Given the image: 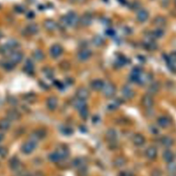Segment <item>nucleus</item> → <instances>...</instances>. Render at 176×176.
Returning a JSON list of instances; mask_svg holds the SVG:
<instances>
[{
  "instance_id": "1",
  "label": "nucleus",
  "mask_w": 176,
  "mask_h": 176,
  "mask_svg": "<svg viewBox=\"0 0 176 176\" xmlns=\"http://www.w3.org/2000/svg\"><path fill=\"white\" fill-rule=\"evenodd\" d=\"M80 19L78 17V15L74 12H70L69 13H67V15L63 17L61 20H60V22L62 24L63 26H77L78 23H79Z\"/></svg>"
},
{
  "instance_id": "2",
  "label": "nucleus",
  "mask_w": 176,
  "mask_h": 176,
  "mask_svg": "<svg viewBox=\"0 0 176 176\" xmlns=\"http://www.w3.org/2000/svg\"><path fill=\"white\" fill-rule=\"evenodd\" d=\"M36 147V142L31 140L26 142L22 146L21 150L24 154H30L35 150Z\"/></svg>"
},
{
  "instance_id": "3",
  "label": "nucleus",
  "mask_w": 176,
  "mask_h": 176,
  "mask_svg": "<svg viewBox=\"0 0 176 176\" xmlns=\"http://www.w3.org/2000/svg\"><path fill=\"white\" fill-rule=\"evenodd\" d=\"M102 92H103L104 95L108 98H111V97L114 96L116 93V88L114 84L111 83H108L105 84V85L102 88Z\"/></svg>"
},
{
  "instance_id": "4",
  "label": "nucleus",
  "mask_w": 176,
  "mask_h": 176,
  "mask_svg": "<svg viewBox=\"0 0 176 176\" xmlns=\"http://www.w3.org/2000/svg\"><path fill=\"white\" fill-rule=\"evenodd\" d=\"M166 61L169 69L173 72H176V52H173L169 56H168Z\"/></svg>"
},
{
  "instance_id": "5",
  "label": "nucleus",
  "mask_w": 176,
  "mask_h": 176,
  "mask_svg": "<svg viewBox=\"0 0 176 176\" xmlns=\"http://www.w3.org/2000/svg\"><path fill=\"white\" fill-rule=\"evenodd\" d=\"M23 54L19 51H12L9 55V59L15 65L19 64L23 59Z\"/></svg>"
},
{
  "instance_id": "6",
  "label": "nucleus",
  "mask_w": 176,
  "mask_h": 176,
  "mask_svg": "<svg viewBox=\"0 0 176 176\" xmlns=\"http://www.w3.org/2000/svg\"><path fill=\"white\" fill-rule=\"evenodd\" d=\"M91 52L90 50L84 48L83 50H81L78 53V59L81 61H85L87 60H88L90 59V57H91Z\"/></svg>"
},
{
  "instance_id": "7",
  "label": "nucleus",
  "mask_w": 176,
  "mask_h": 176,
  "mask_svg": "<svg viewBox=\"0 0 176 176\" xmlns=\"http://www.w3.org/2000/svg\"><path fill=\"white\" fill-rule=\"evenodd\" d=\"M154 98L152 97V95L149 94H146L143 97V99H142V103H143V106L146 108H151V107H153L154 105Z\"/></svg>"
},
{
  "instance_id": "8",
  "label": "nucleus",
  "mask_w": 176,
  "mask_h": 176,
  "mask_svg": "<svg viewBox=\"0 0 176 176\" xmlns=\"http://www.w3.org/2000/svg\"><path fill=\"white\" fill-rule=\"evenodd\" d=\"M46 131L43 129H36L35 132H33V139L32 140H35V141H37V140H40L43 139L46 136Z\"/></svg>"
},
{
  "instance_id": "9",
  "label": "nucleus",
  "mask_w": 176,
  "mask_h": 176,
  "mask_svg": "<svg viewBox=\"0 0 176 176\" xmlns=\"http://www.w3.org/2000/svg\"><path fill=\"white\" fill-rule=\"evenodd\" d=\"M63 52L62 47L59 44L52 46L50 49V54L53 58H58L61 55Z\"/></svg>"
},
{
  "instance_id": "10",
  "label": "nucleus",
  "mask_w": 176,
  "mask_h": 176,
  "mask_svg": "<svg viewBox=\"0 0 176 176\" xmlns=\"http://www.w3.org/2000/svg\"><path fill=\"white\" fill-rule=\"evenodd\" d=\"M144 46L148 50H155L157 48V44L156 43V42L153 39L149 37V36L146 39V41L144 42Z\"/></svg>"
},
{
  "instance_id": "11",
  "label": "nucleus",
  "mask_w": 176,
  "mask_h": 176,
  "mask_svg": "<svg viewBox=\"0 0 176 176\" xmlns=\"http://www.w3.org/2000/svg\"><path fill=\"white\" fill-rule=\"evenodd\" d=\"M77 96L78 99L86 101L90 96V91L86 88H80L77 91Z\"/></svg>"
},
{
  "instance_id": "12",
  "label": "nucleus",
  "mask_w": 176,
  "mask_h": 176,
  "mask_svg": "<svg viewBox=\"0 0 176 176\" xmlns=\"http://www.w3.org/2000/svg\"><path fill=\"white\" fill-rule=\"evenodd\" d=\"M145 155L147 157L149 160H154L156 158L157 156V149L154 147H149L145 151Z\"/></svg>"
},
{
  "instance_id": "13",
  "label": "nucleus",
  "mask_w": 176,
  "mask_h": 176,
  "mask_svg": "<svg viewBox=\"0 0 176 176\" xmlns=\"http://www.w3.org/2000/svg\"><path fill=\"white\" fill-rule=\"evenodd\" d=\"M7 119L10 121H15L19 119L20 114L16 109H10L7 112Z\"/></svg>"
},
{
  "instance_id": "14",
  "label": "nucleus",
  "mask_w": 176,
  "mask_h": 176,
  "mask_svg": "<svg viewBox=\"0 0 176 176\" xmlns=\"http://www.w3.org/2000/svg\"><path fill=\"white\" fill-rule=\"evenodd\" d=\"M104 85H105L104 82L101 79L94 80L90 84L91 88L92 89V90H94V91L102 90V88H103Z\"/></svg>"
},
{
  "instance_id": "15",
  "label": "nucleus",
  "mask_w": 176,
  "mask_h": 176,
  "mask_svg": "<svg viewBox=\"0 0 176 176\" xmlns=\"http://www.w3.org/2000/svg\"><path fill=\"white\" fill-rule=\"evenodd\" d=\"M132 141L135 145L140 147L143 145L144 143H145V138L140 133H136V134L133 136Z\"/></svg>"
},
{
  "instance_id": "16",
  "label": "nucleus",
  "mask_w": 176,
  "mask_h": 176,
  "mask_svg": "<svg viewBox=\"0 0 176 176\" xmlns=\"http://www.w3.org/2000/svg\"><path fill=\"white\" fill-rule=\"evenodd\" d=\"M122 94L123 96L127 99L132 98L133 96H134V91L131 89L129 86L126 85L123 87L122 90Z\"/></svg>"
},
{
  "instance_id": "17",
  "label": "nucleus",
  "mask_w": 176,
  "mask_h": 176,
  "mask_svg": "<svg viewBox=\"0 0 176 176\" xmlns=\"http://www.w3.org/2000/svg\"><path fill=\"white\" fill-rule=\"evenodd\" d=\"M91 22H92V17H91V15L86 13L81 17L79 23L84 26H88L91 24Z\"/></svg>"
},
{
  "instance_id": "18",
  "label": "nucleus",
  "mask_w": 176,
  "mask_h": 176,
  "mask_svg": "<svg viewBox=\"0 0 176 176\" xmlns=\"http://www.w3.org/2000/svg\"><path fill=\"white\" fill-rule=\"evenodd\" d=\"M9 166L12 170L17 171L20 169L21 167H22V164H21V162L19 159L15 157L10 159L9 162Z\"/></svg>"
},
{
  "instance_id": "19",
  "label": "nucleus",
  "mask_w": 176,
  "mask_h": 176,
  "mask_svg": "<svg viewBox=\"0 0 176 176\" xmlns=\"http://www.w3.org/2000/svg\"><path fill=\"white\" fill-rule=\"evenodd\" d=\"M39 30V28L37 24L36 23H30L26 28V31L28 33V35H35L38 33Z\"/></svg>"
},
{
  "instance_id": "20",
  "label": "nucleus",
  "mask_w": 176,
  "mask_h": 176,
  "mask_svg": "<svg viewBox=\"0 0 176 176\" xmlns=\"http://www.w3.org/2000/svg\"><path fill=\"white\" fill-rule=\"evenodd\" d=\"M47 107H48V108L52 111V110H54L55 109L57 108V105H58V101H57V98L56 97H54V96H52V97H50V98H48L47 100Z\"/></svg>"
},
{
  "instance_id": "21",
  "label": "nucleus",
  "mask_w": 176,
  "mask_h": 176,
  "mask_svg": "<svg viewBox=\"0 0 176 176\" xmlns=\"http://www.w3.org/2000/svg\"><path fill=\"white\" fill-rule=\"evenodd\" d=\"M137 19L138 22L141 23L145 22L149 18V13L146 10H140L138 12L137 14Z\"/></svg>"
},
{
  "instance_id": "22",
  "label": "nucleus",
  "mask_w": 176,
  "mask_h": 176,
  "mask_svg": "<svg viewBox=\"0 0 176 176\" xmlns=\"http://www.w3.org/2000/svg\"><path fill=\"white\" fill-rule=\"evenodd\" d=\"M162 158L167 163H171V162H173V159H174V154H173L171 151L167 149L162 154Z\"/></svg>"
},
{
  "instance_id": "23",
  "label": "nucleus",
  "mask_w": 176,
  "mask_h": 176,
  "mask_svg": "<svg viewBox=\"0 0 176 176\" xmlns=\"http://www.w3.org/2000/svg\"><path fill=\"white\" fill-rule=\"evenodd\" d=\"M154 23L157 28H162L166 25L167 20L163 17L157 16L154 19Z\"/></svg>"
},
{
  "instance_id": "24",
  "label": "nucleus",
  "mask_w": 176,
  "mask_h": 176,
  "mask_svg": "<svg viewBox=\"0 0 176 176\" xmlns=\"http://www.w3.org/2000/svg\"><path fill=\"white\" fill-rule=\"evenodd\" d=\"M106 138L110 143H114L117 138L116 131L114 129H109L106 133Z\"/></svg>"
},
{
  "instance_id": "25",
  "label": "nucleus",
  "mask_w": 176,
  "mask_h": 176,
  "mask_svg": "<svg viewBox=\"0 0 176 176\" xmlns=\"http://www.w3.org/2000/svg\"><path fill=\"white\" fill-rule=\"evenodd\" d=\"M44 27L49 31H53L57 28V24L54 20L48 19L44 22Z\"/></svg>"
},
{
  "instance_id": "26",
  "label": "nucleus",
  "mask_w": 176,
  "mask_h": 176,
  "mask_svg": "<svg viewBox=\"0 0 176 176\" xmlns=\"http://www.w3.org/2000/svg\"><path fill=\"white\" fill-rule=\"evenodd\" d=\"M157 124L162 128L167 127L170 124V120L167 116H161L157 119Z\"/></svg>"
},
{
  "instance_id": "27",
  "label": "nucleus",
  "mask_w": 176,
  "mask_h": 176,
  "mask_svg": "<svg viewBox=\"0 0 176 176\" xmlns=\"http://www.w3.org/2000/svg\"><path fill=\"white\" fill-rule=\"evenodd\" d=\"M159 90H160V84L157 82H154L149 85L148 89L149 91L148 94H151V95H152V94H156L158 92Z\"/></svg>"
},
{
  "instance_id": "28",
  "label": "nucleus",
  "mask_w": 176,
  "mask_h": 176,
  "mask_svg": "<svg viewBox=\"0 0 176 176\" xmlns=\"http://www.w3.org/2000/svg\"><path fill=\"white\" fill-rule=\"evenodd\" d=\"M160 143H161L162 145H163L164 147H171L173 144V140L170 137H168V136H164L161 138L160 140Z\"/></svg>"
},
{
  "instance_id": "29",
  "label": "nucleus",
  "mask_w": 176,
  "mask_h": 176,
  "mask_svg": "<svg viewBox=\"0 0 176 176\" xmlns=\"http://www.w3.org/2000/svg\"><path fill=\"white\" fill-rule=\"evenodd\" d=\"M23 71L28 74H32L34 73V65L31 61H27L23 67Z\"/></svg>"
},
{
  "instance_id": "30",
  "label": "nucleus",
  "mask_w": 176,
  "mask_h": 176,
  "mask_svg": "<svg viewBox=\"0 0 176 176\" xmlns=\"http://www.w3.org/2000/svg\"><path fill=\"white\" fill-rule=\"evenodd\" d=\"M10 127V120L6 119L0 120V130L1 131H6L9 129Z\"/></svg>"
},
{
  "instance_id": "31",
  "label": "nucleus",
  "mask_w": 176,
  "mask_h": 176,
  "mask_svg": "<svg viewBox=\"0 0 176 176\" xmlns=\"http://www.w3.org/2000/svg\"><path fill=\"white\" fill-rule=\"evenodd\" d=\"M92 43L95 46L100 47L103 45L104 43V39L102 36L99 35H96L94 36L92 39Z\"/></svg>"
},
{
  "instance_id": "32",
  "label": "nucleus",
  "mask_w": 176,
  "mask_h": 176,
  "mask_svg": "<svg viewBox=\"0 0 176 176\" xmlns=\"http://www.w3.org/2000/svg\"><path fill=\"white\" fill-rule=\"evenodd\" d=\"M48 158L50 160V161L52 162H54V163H56V162H59L60 160H61V156H59V154L57 153V151L54 152V153H52L49 155Z\"/></svg>"
},
{
  "instance_id": "33",
  "label": "nucleus",
  "mask_w": 176,
  "mask_h": 176,
  "mask_svg": "<svg viewBox=\"0 0 176 176\" xmlns=\"http://www.w3.org/2000/svg\"><path fill=\"white\" fill-rule=\"evenodd\" d=\"M74 105L76 108L78 109V110H80L81 109L84 108V107H87L85 101H83V100H81V99H78V98H77V100L74 101Z\"/></svg>"
},
{
  "instance_id": "34",
  "label": "nucleus",
  "mask_w": 176,
  "mask_h": 176,
  "mask_svg": "<svg viewBox=\"0 0 176 176\" xmlns=\"http://www.w3.org/2000/svg\"><path fill=\"white\" fill-rule=\"evenodd\" d=\"M33 56L34 57V59L38 61H42V60L44 59V57H45L43 52L41 50H35V52H34L33 54Z\"/></svg>"
},
{
  "instance_id": "35",
  "label": "nucleus",
  "mask_w": 176,
  "mask_h": 176,
  "mask_svg": "<svg viewBox=\"0 0 176 176\" xmlns=\"http://www.w3.org/2000/svg\"><path fill=\"white\" fill-rule=\"evenodd\" d=\"M6 46L12 51L14 49L17 48V47L19 46V44L16 40H15V39H10V40H9L6 43Z\"/></svg>"
},
{
  "instance_id": "36",
  "label": "nucleus",
  "mask_w": 176,
  "mask_h": 176,
  "mask_svg": "<svg viewBox=\"0 0 176 176\" xmlns=\"http://www.w3.org/2000/svg\"><path fill=\"white\" fill-rule=\"evenodd\" d=\"M57 152L59 154V156H61V159L66 158V157L69 156V151H68L67 149L66 148H64V147L59 148L57 151Z\"/></svg>"
},
{
  "instance_id": "37",
  "label": "nucleus",
  "mask_w": 176,
  "mask_h": 176,
  "mask_svg": "<svg viewBox=\"0 0 176 176\" xmlns=\"http://www.w3.org/2000/svg\"><path fill=\"white\" fill-rule=\"evenodd\" d=\"M114 163L115 166L117 167H123L125 164V160L122 157H119L115 159Z\"/></svg>"
},
{
  "instance_id": "38",
  "label": "nucleus",
  "mask_w": 176,
  "mask_h": 176,
  "mask_svg": "<svg viewBox=\"0 0 176 176\" xmlns=\"http://www.w3.org/2000/svg\"><path fill=\"white\" fill-rule=\"evenodd\" d=\"M12 51L10 50V48H8V47L5 45L4 46H2L0 48V53L3 55H5V56H9L10 54Z\"/></svg>"
},
{
  "instance_id": "39",
  "label": "nucleus",
  "mask_w": 176,
  "mask_h": 176,
  "mask_svg": "<svg viewBox=\"0 0 176 176\" xmlns=\"http://www.w3.org/2000/svg\"><path fill=\"white\" fill-rule=\"evenodd\" d=\"M79 114L81 117L83 119L86 120L88 118V115H89V112L88 108L86 107H84V108L81 109L79 110Z\"/></svg>"
},
{
  "instance_id": "40",
  "label": "nucleus",
  "mask_w": 176,
  "mask_h": 176,
  "mask_svg": "<svg viewBox=\"0 0 176 176\" xmlns=\"http://www.w3.org/2000/svg\"><path fill=\"white\" fill-rule=\"evenodd\" d=\"M3 67L7 70H11L15 67V64L10 61V60H8L7 61L4 62L3 64Z\"/></svg>"
},
{
  "instance_id": "41",
  "label": "nucleus",
  "mask_w": 176,
  "mask_h": 176,
  "mask_svg": "<svg viewBox=\"0 0 176 176\" xmlns=\"http://www.w3.org/2000/svg\"><path fill=\"white\" fill-rule=\"evenodd\" d=\"M73 165H74V167H78L80 169V168L84 167L83 165V161L81 158H77V159H75L74 161H73Z\"/></svg>"
},
{
  "instance_id": "42",
  "label": "nucleus",
  "mask_w": 176,
  "mask_h": 176,
  "mask_svg": "<svg viewBox=\"0 0 176 176\" xmlns=\"http://www.w3.org/2000/svg\"><path fill=\"white\" fill-rule=\"evenodd\" d=\"M25 98L29 102H33L36 101V96L33 94H28L25 96Z\"/></svg>"
},
{
  "instance_id": "43",
  "label": "nucleus",
  "mask_w": 176,
  "mask_h": 176,
  "mask_svg": "<svg viewBox=\"0 0 176 176\" xmlns=\"http://www.w3.org/2000/svg\"><path fill=\"white\" fill-rule=\"evenodd\" d=\"M62 133L65 135H71L73 133L72 129L69 127H64L61 129Z\"/></svg>"
},
{
  "instance_id": "44",
  "label": "nucleus",
  "mask_w": 176,
  "mask_h": 176,
  "mask_svg": "<svg viewBox=\"0 0 176 176\" xmlns=\"http://www.w3.org/2000/svg\"><path fill=\"white\" fill-rule=\"evenodd\" d=\"M120 105V102L116 101L112 102V103H110L108 105V109L110 110H114L118 108V107Z\"/></svg>"
},
{
  "instance_id": "45",
  "label": "nucleus",
  "mask_w": 176,
  "mask_h": 176,
  "mask_svg": "<svg viewBox=\"0 0 176 176\" xmlns=\"http://www.w3.org/2000/svg\"><path fill=\"white\" fill-rule=\"evenodd\" d=\"M116 63L118 65H119V66H123V65H124L126 63H127V60H126L125 57H120L117 59Z\"/></svg>"
},
{
  "instance_id": "46",
  "label": "nucleus",
  "mask_w": 176,
  "mask_h": 176,
  "mask_svg": "<svg viewBox=\"0 0 176 176\" xmlns=\"http://www.w3.org/2000/svg\"><path fill=\"white\" fill-rule=\"evenodd\" d=\"M15 11L18 13H22L25 12L26 8L22 6V5H17V6L15 7Z\"/></svg>"
},
{
  "instance_id": "47",
  "label": "nucleus",
  "mask_w": 176,
  "mask_h": 176,
  "mask_svg": "<svg viewBox=\"0 0 176 176\" xmlns=\"http://www.w3.org/2000/svg\"><path fill=\"white\" fill-rule=\"evenodd\" d=\"M8 149L4 147H0V157H4L7 156Z\"/></svg>"
},
{
  "instance_id": "48",
  "label": "nucleus",
  "mask_w": 176,
  "mask_h": 176,
  "mask_svg": "<svg viewBox=\"0 0 176 176\" xmlns=\"http://www.w3.org/2000/svg\"><path fill=\"white\" fill-rule=\"evenodd\" d=\"M44 72L46 73V75L48 76V78H50L52 76H53V72H52V71L49 69V68H46V71Z\"/></svg>"
},
{
  "instance_id": "49",
  "label": "nucleus",
  "mask_w": 176,
  "mask_h": 176,
  "mask_svg": "<svg viewBox=\"0 0 176 176\" xmlns=\"http://www.w3.org/2000/svg\"><path fill=\"white\" fill-rule=\"evenodd\" d=\"M161 4L163 7L167 8L169 4V0H162Z\"/></svg>"
},
{
  "instance_id": "50",
  "label": "nucleus",
  "mask_w": 176,
  "mask_h": 176,
  "mask_svg": "<svg viewBox=\"0 0 176 176\" xmlns=\"http://www.w3.org/2000/svg\"><path fill=\"white\" fill-rule=\"evenodd\" d=\"M31 176H45V175H44L43 173L41 171H36L35 173H34Z\"/></svg>"
},
{
  "instance_id": "51",
  "label": "nucleus",
  "mask_w": 176,
  "mask_h": 176,
  "mask_svg": "<svg viewBox=\"0 0 176 176\" xmlns=\"http://www.w3.org/2000/svg\"><path fill=\"white\" fill-rule=\"evenodd\" d=\"M34 17H35V14H34V12L32 11H30L27 14V17L29 18V19H32Z\"/></svg>"
},
{
  "instance_id": "52",
  "label": "nucleus",
  "mask_w": 176,
  "mask_h": 176,
  "mask_svg": "<svg viewBox=\"0 0 176 176\" xmlns=\"http://www.w3.org/2000/svg\"><path fill=\"white\" fill-rule=\"evenodd\" d=\"M120 176H133V175L129 172H123L121 173Z\"/></svg>"
},
{
  "instance_id": "53",
  "label": "nucleus",
  "mask_w": 176,
  "mask_h": 176,
  "mask_svg": "<svg viewBox=\"0 0 176 176\" xmlns=\"http://www.w3.org/2000/svg\"><path fill=\"white\" fill-rule=\"evenodd\" d=\"M107 34L108 35H110V36H112L113 35H114V31L112 30V29H109V30H107Z\"/></svg>"
},
{
  "instance_id": "54",
  "label": "nucleus",
  "mask_w": 176,
  "mask_h": 176,
  "mask_svg": "<svg viewBox=\"0 0 176 176\" xmlns=\"http://www.w3.org/2000/svg\"><path fill=\"white\" fill-rule=\"evenodd\" d=\"M70 1L74 2V3H83L85 2V0H70Z\"/></svg>"
},
{
  "instance_id": "55",
  "label": "nucleus",
  "mask_w": 176,
  "mask_h": 176,
  "mask_svg": "<svg viewBox=\"0 0 176 176\" xmlns=\"http://www.w3.org/2000/svg\"><path fill=\"white\" fill-rule=\"evenodd\" d=\"M4 135L3 134V133H0V142H2L4 140Z\"/></svg>"
},
{
  "instance_id": "56",
  "label": "nucleus",
  "mask_w": 176,
  "mask_h": 176,
  "mask_svg": "<svg viewBox=\"0 0 176 176\" xmlns=\"http://www.w3.org/2000/svg\"><path fill=\"white\" fill-rule=\"evenodd\" d=\"M118 1L120 2V3L122 4H126V0H118Z\"/></svg>"
},
{
  "instance_id": "57",
  "label": "nucleus",
  "mask_w": 176,
  "mask_h": 176,
  "mask_svg": "<svg viewBox=\"0 0 176 176\" xmlns=\"http://www.w3.org/2000/svg\"><path fill=\"white\" fill-rule=\"evenodd\" d=\"M2 36H3V35H2V33L1 32V31H0V39H2Z\"/></svg>"
},
{
  "instance_id": "58",
  "label": "nucleus",
  "mask_w": 176,
  "mask_h": 176,
  "mask_svg": "<svg viewBox=\"0 0 176 176\" xmlns=\"http://www.w3.org/2000/svg\"><path fill=\"white\" fill-rule=\"evenodd\" d=\"M169 176H176V174H173H173H171V175H170Z\"/></svg>"
},
{
  "instance_id": "59",
  "label": "nucleus",
  "mask_w": 176,
  "mask_h": 176,
  "mask_svg": "<svg viewBox=\"0 0 176 176\" xmlns=\"http://www.w3.org/2000/svg\"><path fill=\"white\" fill-rule=\"evenodd\" d=\"M19 176H27V175H26V174H22V175H20Z\"/></svg>"
},
{
  "instance_id": "60",
  "label": "nucleus",
  "mask_w": 176,
  "mask_h": 176,
  "mask_svg": "<svg viewBox=\"0 0 176 176\" xmlns=\"http://www.w3.org/2000/svg\"><path fill=\"white\" fill-rule=\"evenodd\" d=\"M175 6H176V0H175Z\"/></svg>"
}]
</instances>
